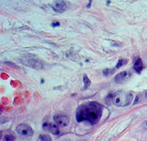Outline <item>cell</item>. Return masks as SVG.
Here are the masks:
<instances>
[{"label": "cell", "mask_w": 147, "mask_h": 141, "mask_svg": "<svg viewBox=\"0 0 147 141\" xmlns=\"http://www.w3.org/2000/svg\"><path fill=\"white\" fill-rule=\"evenodd\" d=\"M113 73H114V70L113 69H106L103 72V75L107 77V76H109V75H112Z\"/></svg>", "instance_id": "7c38bea8"}, {"label": "cell", "mask_w": 147, "mask_h": 141, "mask_svg": "<svg viewBox=\"0 0 147 141\" xmlns=\"http://www.w3.org/2000/svg\"><path fill=\"white\" fill-rule=\"evenodd\" d=\"M127 60L126 59H121L119 62H118V64H117V66H116V67L117 68H119V67H121V66H123L124 65H126L127 64Z\"/></svg>", "instance_id": "8fae6325"}, {"label": "cell", "mask_w": 147, "mask_h": 141, "mask_svg": "<svg viewBox=\"0 0 147 141\" xmlns=\"http://www.w3.org/2000/svg\"><path fill=\"white\" fill-rule=\"evenodd\" d=\"M131 74L128 71H122L121 73H119L116 77L114 78V81L116 83H123L127 81L129 79H131Z\"/></svg>", "instance_id": "8992f818"}, {"label": "cell", "mask_w": 147, "mask_h": 141, "mask_svg": "<svg viewBox=\"0 0 147 141\" xmlns=\"http://www.w3.org/2000/svg\"><path fill=\"white\" fill-rule=\"evenodd\" d=\"M144 127H145V128L147 129V120H146V121H145V122L144 123Z\"/></svg>", "instance_id": "2e32d148"}, {"label": "cell", "mask_w": 147, "mask_h": 141, "mask_svg": "<svg viewBox=\"0 0 147 141\" xmlns=\"http://www.w3.org/2000/svg\"><path fill=\"white\" fill-rule=\"evenodd\" d=\"M59 25H60L59 22H54V23H53V24H52V26H53V27H57V26H59Z\"/></svg>", "instance_id": "9a60e30c"}, {"label": "cell", "mask_w": 147, "mask_h": 141, "mask_svg": "<svg viewBox=\"0 0 147 141\" xmlns=\"http://www.w3.org/2000/svg\"><path fill=\"white\" fill-rule=\"evenodd\" d=\"M145 97L147 98V90H146V92H145Z\"/></svg>", "instance_id": "e0dca14e"}, {"label": "cell", "mask_w": 147, "mask_h": 141, "mask_svg": "<svg viewBox=\"0 0 147 141\" xmlns=\"http://www.w3.org/2000/svg\"><path fill=\"white\" fill-rule=\"evenodd\" d=\"M132 99L133 96L131 92L121 90V92H118L113 95L111 102H113L114 105L118 107H125L132 102Z\"/></svg>", "instance_id": "7a4b0ae2"}, {"label": "cell", "mask_w": 147, "mask_h": 141, "mask_svg": "<svg viewBox=\"0 0 147 141\" xmlns=\"http://www.w3.org/2000/svg\"><path fill=\"white\" fill-rule=\"evenodd\" d=\"M53 120L55 122V124H56L58 126H61V127H64V126L68 125L69 122H70L69 117L67 115H54Z\"/></svg>", "instance_id": "277c9868"}, {"label": "cell", "mask_w": 147, "mask_h": 141, "mask_svg": "<svg viewBox=\"0 0 147 141\" xmlns=\"http://www.w3.org/2000/svg\"><path fill=\"white\" fill-rule=\"evenodd\" d=\"M6 64H7V65H9V66H11L12 67H15V68H18V66H14V64H12L11 62H6Z\"/></svg>", "instance_id": "5bb4252c"}, {"label": "cell", "mask_w": 147, "mask_h": 141, "mask_svg": "<svg viewBox=\"0 0 147 141\" xmlns=\"http://www.w3.org/2000/svg\"><path fill=\"white\" fill-rule=\"evenodd\" d=\"M84 83H85V87L87 88L88 87V85H90V80L88 79V78L85 75L84 76Z\"/></svg>", "instance_id": "4fadbf2b"}, {"label": "cell", "mask_w": 147, "mask_h": 141, "mask_svg": "<svg viewBox=\"0 0 147 141\" xmlns=\"http://www.w3.org/2000/svg\"><path fill=\"white\" fill-rule=\"evenodd\" d=\"M42 128L45 131H48L53 135H59L60 134L59 126L56 124H53V123H44L43 125H42Z\"/></svg>", "instance_id": "5b68a950"}, {"label": "cell", "mask_w": 147, "mask_h": 141, "mask_svg": "<svg viewBox=\"0 0 147 141\" xmlns=\"http://www.w3.org/2000/svg\"><path fill=\"white\" fill-rule=\"evenodd\" d=\"M16 131L18 135L22 136H31L33 135V130H32L31 126H30L27 124H20L17 126Z\"/></svg>", "instance_id": "3957f363"}, {"label": "cell", "mask_w": 147, "mask_h": 141, "mask_svg": "<svg viewBox=\"0 0 147 141\" xmlns=\"http://www.w3.org/2000/svg\"><path fill=\"white\" fill-rule=\"evenodd\" d=\"M142 67H144V66H142V61L141 58H138L137 60L135 61L134 63V66H133V68H134V70L137 72V73H141L142 70Z\"/></svg>", "instance_id": "ba28073f"}, {"label": "cell", "mask_w": 147, "mask_h": 141, "mask_svg": "<svg viewBox=\"0 0 147 141\" xmlns=\"http://www.w3.org/2000/svg\"><path fill=\"white\" fill-rule=\"evenodd\" d=\"M52 7L55 12L62 13L63 11H65L67 6H66V3L64 1H54L52 4Z\"/></svg>", "instance_id": "52a82bcc"}, {"label": "cell", "mask_w": 147, "mask_h": 141, "mask_svg": "<svg viewBox=\"0 0 147 141\" xmlns=\"http://www.w3.org/2000/svg\"><path fill=\"white\" fill-rule=\"evenodd\" d=\"M40 141H52V138L51 136L47 134H43L40 136Z\"/></svg>", "instance_id": "9c48e42d"}, {"label": "cell", "mask_w": 147, "mask_h": 141, "mask_svg": "<svg viewBox=\"0 0 147 141\" xmlns=\"http://www.w3.org/2000/svg\"><path fill=\"white\" fill-rule=\"evenodd\" d=\"M102 112V106L96 102H91L83 104L77 109L76 120L77 122H86L90 125H95L99 122Z\"/></svg>", "instance_id": "6da1fadb"}, {"label": "cell", "mask_w": 147, "mask_h": 141, "mask_svg": "<svg viewBox=\"0 0 147 141\" xmlns=\"http://www.w3.org/2000/svg\"><path fill=\"white\" fill-rule=\"evenodd\" d=\"M3 141H15V136L10 134L5 135V136L3 138Z\"/></svg>", "instance_id": "30bf717a"}]
</instances>
